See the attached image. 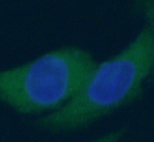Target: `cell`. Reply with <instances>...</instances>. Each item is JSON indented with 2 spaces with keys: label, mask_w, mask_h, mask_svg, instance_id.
I'll return each instance as SVG.
<instances>
[{
  "label": "cell",
  "mask_w": 154,
  "mask_h": 142,
  "mask_svg": "<svg viewBox=\"0 0 154 142\" xmlns=\"http://www.w3.org/2000/svg\"><path fill=\"white\" fill-rule=\"evenodd\" d=\"M122 134H123V131H116L115 133L109 134V135H107V136H104L102 138H100V140H98V141H110V139H112V141H116V139L120 138Z\"/></svg>",
  "instance_id": "cell-3"
},
{
  "label": "cell",
  "mask_w": 154,
  "mask_h": 142,
  "mask_svg": "<svg viewBox=\"0 0 154 142\" xmlns=\"http://www.w3.org/2000/svg\"><path fill=\"white\" fill-rule=\"evenodd\" d=\"M154 62V27L148 25L122 52L98 64L83 88L39 118V126L55 133L74 131L134 103L142 95Z\"/></svg>",
  "instance_id": "cell-1"
},
{
  "label": "cell",
  "mask_w": 154,
  "mask_h": 142,
  "mask_svg": "<svg viewBox=\"0 0 154 142\" xmlns=\"http://www.w3.org/2000/svg\"><path fill=\"white\" fill-rule=\"evenodd\" d=\"M98 64L90 53L79 48L50 51L2 71L0 98L23 115L55 111L83 88Z\"/></svg>",
  "instance_id": "cell-2"
}]
</instances>
